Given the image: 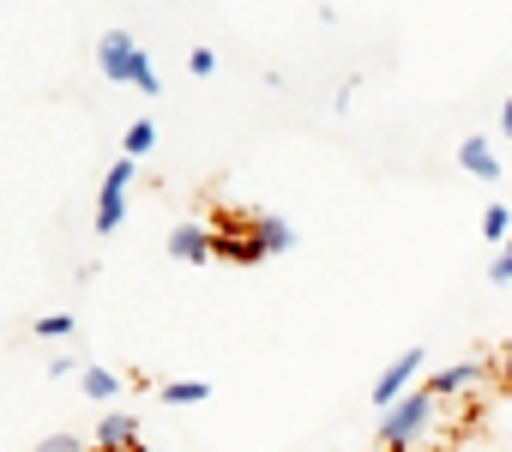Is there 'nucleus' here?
Here are the masks:
<instances>
[{
	"label": "nucleus",
	"mask_w": 512,
	"mask_h": 452,
	"mask_svg": "<svg viewBox=\"0 0 512 452\" xmlns=\"http://www.w3.org/2000/svg\"><path fill=\"white\" fill-rule=\"evenodd\" d=\"M133 163L139 157H115L109 175H103V193H97V236H115L121 223H127V187H133Z\"/></svg>",
	"instance_id": "obj_2"
},
{
	"label": "nucleus",
	"mask_w": 512,
	"mask_h": 452,
	"mask_svg": "<svg viewBox=\"0 0 512 452\" xmlns=\"http://www.w3.org/2000/svg\"><path fill=\"white\" fill-rule=\"evenodd\" d=\"M488 278H494V284H512V254H506V248L494 254V266H488Z\"/></svg>",
	"instance_id": "obj_19"
},
{
	"label": "nucleus",
	"mask_w": 512,
	"mask_h": 452,
	"mask_svg": "<svg viewBox=\"0 0 512 452\" xmlns=\"http://www.w3.org/2000/svg\"><path fill=\"white\" fill-rule=\"evenodd\" d=\"M434 410H440V398L428 386H410L392 410H380V446L386 452H416L422 434L434 428Z\"/></svg>",
	"instance_id": "obj_1"
},
{
	"label": "nucleus",
	"mask_w": 512,
	"mask_h": 452,
	"mask_svg": "<svg viewBox=\"0 0 512 452\" xmlns=\"http://www.w3.org/2000/svg\"><path fill=\"white\" fill-rule=\"evenodd\" d=\"M416 374H422V350H398V356L386 362V374L374 380V410H392V404L416 386Z\"/></svg>",
	"instance_id": "obj_3"
},
{
	"label": "nucleus",
	"mask_w": 512,
	"mask_h": 452,
	"mask_svg": "<svg viewBox=\"0 0 512 452\" xmlns=\"http://www.w3.org/2000/svg\"><path fill=\"white\" fill-rule=\"evenodd\" d=\"M49 374H55V380H67V374H79V362H73V356H55V362H49Z\"/></svg>",
	"instance_id": "obj_20"
},
{
	"label": "nucleus",
	"mask_w": 512,
	"mask_h": 452,
	"mask_svg": "<svg viewBox=\"0 0 512 452\" xmlns=\"http://www.w3.org/2000/svg\"><path fill=\"white\" fill-rule=\"evenodd\" d=\"M482 236H488V242H506V236H512V211H506V205H488V211H482Z\"/></svg>",
	"instance_id": "obj_14"
},
{
	"label": "nucleus",
	"mask_w": 512,
	"mask_h": 452,
	"mask_svg": "<svg viewBox=\"0 0 512 452\" xmlns=\"http://www.w3.org/2000/svg\"><path fill=\"white\" fill-rule=\"evenodd\" d=\"M482 380V362H452V368H440V374H428L422 386L434 392V398H458V392H470Z\"/></svg>",
	"instance_id": "obj_8"
},
{
	"label": "nucleus",
	"mask_w": 512,
	"mask_h": 452,
	"mask_svg": "<svg viewBox=\"0 0 512 452\" xmlns=\"http://www.w3.org/2000/svg\"><path fill=\"white\" fill-rule=\"evenodd\" d=\"M97 446H109V452H145L139 446V416L133 410H109L97 422Z\"/></svg>",
	"instance_id": "obj_6"
},
{
	"label": "nucleus",
	"mask_w": 512,
	"mask_h": 452,
	"mask_svg": "<svg viewBox=\"0 0 512 452\" xmlns=\"http://www.w3.org/2000/svg\"><path fill=\"white\" fill-rule=\"evenodd\" d=\"M73 332V314H43L37 320V338H67Z\"/></svg>",
	"instance_id": "obj_17"
},
{
	"label": "nucleus",
	"mask_w": 512,
	"mask_h": 452,
	"mask_svg": "<svg viewBox=\"0 0 512 452\" xmlns=\"http://www.w3.org/2000/svg\"><path fill=\"white\" fill-rule=\"evenodd\" d=\"M79 386H85V398H91V404H115L127 380H121V374H109V368H97V362H85V368H79Z\"/></svg>",
	"instance_id": "obj_10"
},
{
	"label": "nucleus",
	"mask_w": 512,
	"mask_h": 452,
	"mask_svg": "<svg viewBox=\"0 0 512 452\" xmlns=\"http://www.w3.org/2000/svg\"><path fill=\"white\" fill-rule=\"evenodd\" d=\"M121 145H127V157H145V151H151V145H157V121H133V127H127V139H121Z\"/></svg>",
	"instance_id": "obj_13"
},
{
	"label": "nucleus",
	"mask_w": 512,
	"mask_h": 452,
	"mask_svg": "<svg viewBox=\"0 0 512 452\" xmlns=\"http://www.w3.org/2000/svg\"><path fill=\"white\" fill-rule=\"evenodd\" d=\"M217 260H235V266H260V260H272V254L260 248V236H253V230H217Z\"/></svg>",
	"instance_id": "obj_7"
},
{
	"label": "nucleus",
	"mask_w": 512,
	"mask_h": 452,
	"mask_svg": "<svg viewBox=\"0 0 512 452\" xmlns=\"http://www.w3.org/2000/svg\"><path fill=\"white\" fill-rule=\"evenodd\" d=\"M133 67H139V43H133L127 31H109V37L97 43V73H103L109 85H133Z\"/></svg>",
	"instance_id": "obj_4"
},
{
	"label": "nucleus",
	"mask_w": 512,
	"mask_h": 452,
	"mask_svg": "<svg viewBox=\"0 0 512 452\" xmlns=\"http://www.w3.org/2000/svg\"><path fill=\"white\" fill-rule=\"evenodd\" d=\"M157 398H163V404H205L211 386H205V380H169V386H157Z\"/></svg>",
	"instance_id": "obj_12"
},
{
	"label": "nucleus",
	"mask_w": 512,
	"mask_h": 452,
	"mask_svg": "<svg viewBox=\"0 0 512 452\" xmlns=\"http://www.w3.org/2000/svg\"><path fill=\"white\" fill-rule=\"evenodd\" d=\"M253 236H260L266 254H290L296 248V230H290L284 217H253Z\"/></svg>",
	"instance_id": "obj_11"
},
{
	"label": "nucleus",
	"mask_w": 512,
	"mask_h": 452,
	"mask_svg": "<svg viewBox=\"0 0 512 452\" xmlns=\"http://www.w3.org/2000/svg\"><path fill=\"white\" fill-rule=\"evenodd\" d=\"M187 67H193L199 79H211V73H217V49H193V55H187Z\"/></svg>",
	"instance_id": "obj_18"
},
{
	"label": "nucleus",
	"mask_w": 512,
	"mask_h": 452,
	"mask_svg": "<svg viewBox=\"0 0 512 452\" xmlns=\"http://www.w3.org/2000/svg\"><path fill=\"white\" fill-rule=\"evenodd\" d=\"M458 169L476 175V181H500V157H494L488 139H464V145H458Z\"/></svg>",
	"instance_id": "obj_9"
},
{
	"label": "nucleus",
	"mask_w": 512,
	"mask_h": 452,
	"mask_svg": "<svg viewBox=\"0 0 512 452\" xmlns=\"http://www.w3.org/2000/svg\"><path fill=\"white\" fill-rule=\"evenodd\" d=\"M37 452H91V446H85L79 434H43V440H37Z\"/></svg>",
	"instance_id": "obj_16"
},
{
	"label": "nucleus",
	"mask_w": 512,
	"mask_h": 452,
	"mask_svg": "<svg viewBox=\"0 0 512 452\" xmlns=\"http://www.w3.org/2000/svg\"><path fill=\"white\" fill-rule=\"evenodd\" d=\"M500 380H506V386H512V350H506V356H500Z\"/></svg>",
	"instance_id": "obj_22"
},
{
	"label": "nucleus",
	"mask_w": 512,
	"mask_h": 452,
	"mask_svg": "<svg viewBox=\"0 0 512 452\" xmlns=\"http://www.w3.org/2000/svg\"><path fill=\"white\" fill-rule=\"evenodd\" d=\"M133 85H139L145 97H157V91H163V85H157V67H151V55H145V49H139V67H133Z\"/></svg>",
	"instance_id": "obj_15"
},
{
	"label": "nucleus",
	"mask_w": 512,
	"mask_h": 452,
	"mask_svg": "<svg viewBox=\"0 0 512 452\" xmlns=\"http://www.w3.org/2000/svg\"><path fill=\"white\" fill-rule=\"evenodd\" d=\"M169 260H187V266L217 260V230H205V223H175L169 230Z\"/></svg>",
	"instance_id": "obj_5"
},
{
	"label": "nucleus",
	"mask_w": 512,
	"mask_h": 452,
	"mask_svg": "<svg viewBox=\"0 0 512 452\" xmlns=\"http://www.w3.org/2000/svg\"><path fill=\"white\" fill-rule=\"evenodd\" d=\"M500 133H506V139H512V97H506V103H500Z\"/></svg>",
	"instance_id": "obj_21"
}]
</instances>
